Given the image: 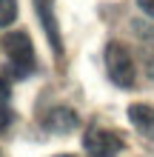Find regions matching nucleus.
<instances>
[{
    "label": "nucleus",
    "mask_w": 154,
    "mask_h": 157,
    "mask_svg": "<svg viewBox=\"0 0 154 157\" xmlns=\"http://www.w3.org/2000/svg\"><path fill=\"white\" fill-rule=\"evenodd\" d=\"M9 97H12V83H9L6 77H0V106H3Z\"/></svg>",
    "instance_id": "obj_8"
},
{
    "label": "nucleus",
    "mask_w": 154,
    "mask_h": 157,
    "mask_svg": "<svg viewBox=\"0 0 154 157\" xmlns=\"http://www.w3.org/2000/svg\"><path fill=\"white\" fill-rule=\"evenodd\" d=\"M137 6L146 17H154V0H137Z\"/></svg>",
    "instance_id": "obj_9"
},
{
    "label": "nucleus",
    "mask_w": 154,
    "mask_h": 157,
    "mask_svg": "<svg viewBox=\"0 0 154 157\" xmlns=\"http://www.w3.org/2000/svg\"><path fill=\"white\" fill-rule=\"evenodd\" d=\"M34 9H37V17L43 23V29H46V37L51 43L54 54L60 57V54H63V40H60V23H57V17H54L51 0H34Z\"/></svg>",
    "instance_id": "obj_5"
},
{
    "label": "nucleus",
    "mask_w": 154,
    "mask_h": 157,
    "mask_svg": "<svg viewBox=\"0 0 154 157\" xmlns=\"http://www.w3.org/2000/svg\"><path fill=\"white\" fill-rule=\"evenodd\" d=\"M123 146V137L108 128H88V134L83 137V149L88 157H117Z\"/></svg>",
    "instance_id": "obj_3"
},
{
    "label": "nucleus",
    "mask_w": 154,
    "mask_h": 157,
    "mask_svg": "<svg viewBox=\"0 0 154 157\" xmlns=\"http://www.w3.org/2000/svg\"><path fill=\"white\" fill-rule=\"evenodd\" d=\"M43 126H46L51 134H71L80 126V117H77L74 109H69V106H54V109H49V114L43 117Z\"/></svg>",
    "instance_id": "obj_4"
},
{
    "label": "nucleus",
    "mask_w": 154,
    "mask_h": 157,
    "mask_svg": "<svg viewBox=\"0 0 154 157\" xmlns=\"http://www.w3.org/2000/svg\"><path fill=\"white\" fill-rule=\"evenodd\" d=\"M57 157H77V154H57Z\"/></svg>",
    "instance_id": "obj_11"
},
{
    "label": "nucleus",
    "mask_w": 154,
    "mask_h": 157,
    "mask_svg": "<svg viewBox=\"0 0 154 157\" xmlns=\"http://www.w3.org/2000/svg\"><path fill=\"white\" fill-rule=\"evenodd\" d=\"M129 120H131V126L137 128L143 137L154 140V106H146V103L129 106Z\"/></svg>",
    "instance_id": "obj_6"
},
{
    "label": "nucleus",
    "mask_w": 154,
    "mask_h": 157,
    "mask_svg": "<svg viewBox=\"0 0 154 157\" xmlns=\"http://www.w3.org/2000/svg\"><path fill=\"white\" fill-rule=\"evenodd\" d=\"M146 75H148V77L154 80V52H151L148 57H146Z\"/></svg>",
    "instance_id": "obj_10"
},
{
    "label": "nucleus",
    "mask_w": 154,
    "mask_h": 157,
    "mask_svg": "<svg viewBox=\"0 0 154 157\" xmlns=\"http://www.w3.org/2000/svg\"><path fill=\"white\" fill-rule=\"evenodd\" d=\"M106 69H108V77H111L114 86H120V89H131L134 86V77H137L134 57H131V52L126 49L123 43L111 40L106 46Z\"/></svg>",
    "instance_id": "obj_1"
},
{
    "label": "nucleus",
    "mask_w": 154,
    "mask_h": 157,
    "mask_svg": "<svg viewBox=\"0 0 154 157\" xmlns=\"http://www.w3.org/2000/svg\"><path fill=\"white\" fill-rule=\"evenodd\" d=\"M3 46L6 57L12 60V66L17 69V77H29L34 71V46H32V37L26 32H9L3 34Z\"/></svg>",
    "instance_id": "obj_2"
},
{
    "label": "nucleus",
    "mask_w": 154,
    "mask_h": 157,
    "mask_svg": "<svg viewBox=\"0 0 154 157\" xmlns=\"http://www.w3.org/2000/svg\"><path fill=\"white\" fill-rule=\"evenodd\" d=\"M17 20V0H0V29H9Z\"/></svg>",
    "instance_id": "obj_7"
}]
</instances>
